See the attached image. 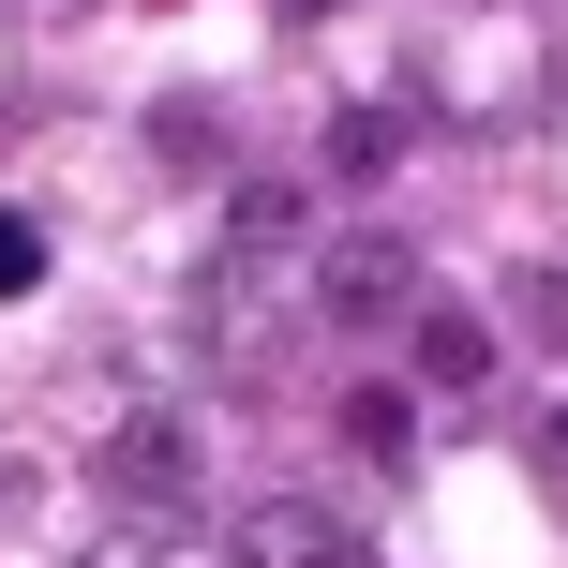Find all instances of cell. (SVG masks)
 I'll list each match as a JSON object with an SVG mask.
<instances>
[{
    "mask_svg": "<svg viewBox=\"0 0 568 568\" xmlns=\"http://www.w3.org/2000/svg\"><path fill=\"white\" fill-rule=\"evenodd\" d=\"M210 284L270 300V284H314V180H225V225H210Z\"/></svg>",
    "mask_w": 568,
    "mask_h": 568,
    "instance_id": "1",
    "label": "cell"
},
{
    "mask_svg": "<svg viewBox=\"0 0 568 568\" xmlns=\"http://www.w3.org/2000/svg\"><path fill=\"white\" fill-rule=\"evenodd\" d=\"M314 300H329L344 329H389V314H419V255H404L389 225H344V240H314Z\"/></svg>",
    "mask_w": 568,
    "mask_h": 568,
    "instance_id": "2",
    "label": "cell"
},
{
    "mask_svg": "<svg viewBox=\"0 0 568 568\" xmlns=\"http://www.w3.org/2000/svg\"><path fill=\"white\" fill-rule=\"evenodd\" d=\"M105 479L135 494V509H180V494H195V419H180V404H135V419L105 434Z\"/></svg>",
    "mask_w": 568,
    "mask_h": 568,
    "instance_id": "3",
    "label": "cell"
},
{
    "mask_svg": "<svg viewBox=\"0 0 568 568\" xmlns=\"http://www.w3.org/2000/svg\"><path fill=\"white\" fill-rule=\"evenodd\" d=\"M225 554H240V568H359V554H344V524L314 509V494H255Z\"/></svg>",
    "mask_w": 568,
    "mask_h": 568,
    "instance_id": "4",
    "label": "cell"
},
{
    "mask_svg": "<svg viewBox=\"0 0 568 568\" xmlns=\"http://www.w3.org/2000/svg\"><path fill=\"white\" fill-rule=\"evenodd\" d=\"M404 344H419V389H479V374H494V344H509V329H494V314H464V300H419V314H404Z\"/></svg>",
    "mask_w": 568,
    "mask_h": 568,
    "instance_id": "5",
    "label": "cell"
},
{
    "mask_svg": "<svg viewBox=\"0 0 568 568\" xmlns=\"http://www.w3.org/2000/svg\"><path fill=\"white\" fill-rule=\"evenodd\" d=\"M389 165H404V120H389V105H344L329 135H314V180H344V195H374Z\"/></svg>",
    "mask_w": 568,
    "mask_h": 568,
    "instance_id": "6",
    "label": "cell"
},
{
    "mask_svg": "<svg viewBox=\"0 0 568 568\" xmlns=\"http://www.w3.org/2000/svg\"><path fill=\"white\" fill-rule=\"evenodd\" d=\"M344 449L359 464H419V404L404 389H344Z\"/></svg>",
    "mask_w": 568,
    "mask_h": 568,
    "instance_id": "7",
    "label": "cell"
},
{
    "mask_svg": "<svg viewBox=\"0 0 568 568\" xmlns=\"http://www.w3.org/2000/svg\"><path fill=\"white\" fill-rule=\"evenodd\" d=\"M509 329H524V344H554V359H568V270H524V284H509Z\"/></svg>",
    "mask_w": 568,
    "mask_h": 568,
    "instance_id": "8",
    "label": "cell"
},
{
    "mask_svg": "<svg viewBox=\"0 0 568 568\" xmlns=\"http://www.w3.org/2000/svg\"><path fill=\"white\" fill-rule=\"evenodd\" d=\"M30 284H45V225H30V210H0V300H30Z\"/></svg>",
    "mask_w": 568,
    "mask_h": 568,
    "instance_id": "9",
    "label": "cell"
},
{
    "mask_svg": "<svg viewBox=\"0 0 568 568\" xmlns=\"http://www.w3.org/2000/svg\"><path fill=\"white\" fill-rule=\"evenodd\" d=\"M539 479L568 494V389H554V419H539Z\"/></svg>",
    "mask_w": 568,
    "mask_h": 568,
    "instance_id": "10",
    "label": "cell"
}]
</instances>
